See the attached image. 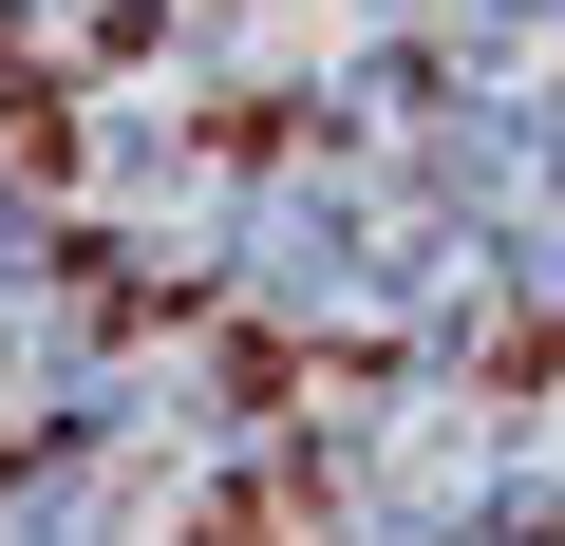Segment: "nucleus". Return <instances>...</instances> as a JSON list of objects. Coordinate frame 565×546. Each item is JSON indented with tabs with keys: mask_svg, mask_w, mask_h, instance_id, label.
<instances>
[{
	"mask_svg": "<svg viewBox=\"0 0 565 546\" xmlns=\"http://www.w3.org/2000/svg\"><path fill=\"white\" fill-rule=\"evenodd\" d=\"M282 132H302V114H282V95H207V151H226V170H264Z\"/></svg>",
	"mask_w": 565,
	"mask_h": 546,
	"instance_id": "1",
	"label": "nucleus"
}]
</instances>
